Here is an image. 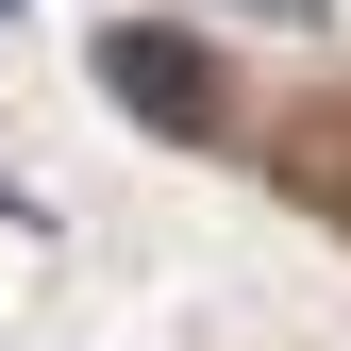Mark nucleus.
Masks as SVG:
<instances>
[{
	"label": "nucleus",
	"mask_w": 351,
	"mask_h": 351,
	"mask_svg": "<svg viewBox=\"0 0 351 351\" xmlns=\"http://www.w3.org/2000/svg\"><path fill=\"white\" fill-rule=\"evenodd\" d=\"M101 84L151 117V134H217V67H201L167 17H117V34H101Z\"/></svg>",
	"instance_id": "obj_1"
},
{
	"label": "nucleus",
	"mask_w": 351,
	"mask_h": 351,
	"mask_svg": "<svg viewBox=\"0 0 351 351\" xmlns=\"http://www.w3.org/2000/svg\"><path fill=\"white\" fill-rule=\"evenodd\" d=\"M251 17H318V0H251Z\"/></svg>",
	"instance_id": "obj_2"
},
{
	"label": "nucleus",
	"mask_w": 351,
	"mask_h": 351,
	"mask_svg": "<svg viewBox=\"0 0 351 351\" xmlns=\"http://www.w3.org/2000/svg\"><path fill=\"white\" fill-rule=\"evenodd\" d=\"M0 17H17V0H0Z\"/></svg>",
	"instance_id": "obj_3"
}]
</instances>
